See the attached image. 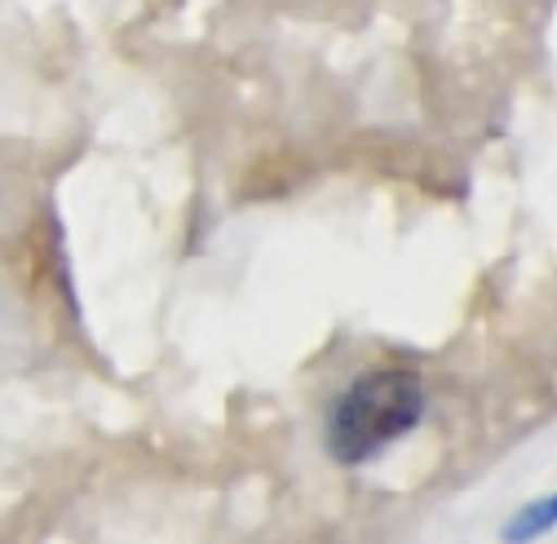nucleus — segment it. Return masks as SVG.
Segmentation results:
<instances>
[{
  "label": "nucleus",
  "instance_id": "f257e3e1",
  "mask_svg": "<svg viewBox=\"0 0 557 544\" xmlns=\"http://www.w3.org/2000/svg\"><path fill=\"white\" fill-rule=\"evenodd\" d=\"M430 417V390L416 368H368L345 385L323 417V452L341 469H363L411 438Z\"/></svg>",
  "mask_w": 557,
  "mask_h": 544
},
{
  "label": "nucleus",
  "instance_id": "f03ea898",
  "mask_svg": "<svg viewBox=\"0 0 557 544\" xmlns=\"http://www.w3.org/2000/svg\"><path fill=\"white\" fill-rule=\"evenodd\" d=\"M557 527V496L544 492L540 500H527L522 509H513V518L500 527V540L509 544H535V540H548Z\"/></svg>",
  "mask_w": 557,
  "mask_h": 544
}]
</instances>
